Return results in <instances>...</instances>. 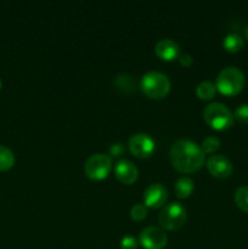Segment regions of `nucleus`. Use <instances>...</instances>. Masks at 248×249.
<instances>
[{"label": "nucleus", "mask_w": 248, "mask_h": 249, "mask_svg": "<svg viewBox=\"0 0 248 249\" xmlns=\"http://www.w3.org/2000/svg\"><path fill=\"white\" fill-rule=\"evenodd\" d=\"M117 89L124 92H131L135 90V80L129 74H119L114 80Z\"/></svg>", "instance_id": "nucleus-17"}, {"label": "nucleus", "mask_w": 248, "mask_h": 249, "mask_svg": "<svg viewBox=\"0 0 248 249\" xmlns=\"http://www.w3.org/2000/svg\"><path fill=\"white\" fill-rule=\"evenodd\" d=\"M168 199V189L160 182H155V184L148 185L147 189L143 194V201L147 207H158L163 206Z\"/></svg>", "instance_id": "nucleus-9"}, {"label": "nucleus", "mask_w": 248, "mask_h": 249, "mask_svg": "<svg viewBox=\"0 0 248 249\" xmlns=\"http://www.w3.org/2000/svg\"><path fill=\"white\" fill-rule=\"evenodd\" d=\"M235 202L238 208L248 213V186H241L235 192Z\"/></svg>", "instance_id": "nucleus-18"}, {"label": "nucleus", "mask_w": 248, "mask_h": 249, "mask_svg": "<svg viewBox=\"0 0 248 249\" xmlns=\"http://www.w3.org/2000/svg\"><path fill=\"white\" fill-rule=\"evenodd\" d=\"M233 118L237 119L240 123L247 124L248 123V104H242L235 109Z\"/></svg>", "instance_id": "nucleus-21"}, {"label": "nucleus", "mask_w": 248, "mask_h": 249, "mask_svg": "<svg viewBox=\"0 0 248 249\" xmlns=\"http://www.w3.org/2000/svg\"><path fill=\"white\" fill-rule=\"evenodd\" d=\"M245 85V74L240 68L229 66L223 68L216 77V89L224 95L233 96L237 95Z\"/></svg>", "instance_id": "nucleus-2"}, {"label": "nucleus", "mask_w": 248, "mask_h": 249, "mask_svg": "<svg viewBox=\"0 0 248 249\" xmlns=\"http://www.w3.org/2000/svg\"><path fill=\"white\" fill-rule=\"evenodd\" d=\"M158 220L167 230H177L181 228L186 220V209L179 202H170L163 207Z\"/></svg>", "instance_id": "nucleus-5"}, {"label": "nucleus", "mask_w": 248, "mask_h": 249, "mask_svg": "<svg viewBox=\"0 0 248 249\" xmlns=\"http://www.w3.org/2000/svg\"><path fill=\"white\" fill-rule=\"evenodd\" d=\"M155 51L157 53L158 57H160L162 60H173V58H177L179 53V45L175 40L169 38L160 39L155 46Z\"/></svg>", "instance_id": "nucleus-12"}, {"label": "nucleus", "mask_w": 248, "mask_h": 249, "mask_svg": "<svg viewBox=\"0 0 248 249\" xmlns=\"http://www.w3.org/2000/svg\"><path fill=\"white\" fill-rule=\"evenodd\" d=\"M246 38H247V40H248V24H247V27H246Z\"/></svg>", "instance_id": "nucleus-25"}, {"label": "nucleus", "mask_w": 248, "mask_h": 249, "mask_svg": "<svg viewBox=\"0 0 248 249\" xmlns=\"http://www.w3.org/2000/svg\"><path fill=\"white\" fill-rule=\"evenodd\" d=\"M168 237L163 229L147 226L140 232V243L146 249H162L167 245Z\"/></svg>", "instance_id": "nucleus-8"}, {"label": "nucleus", "mask_w": 248, "mask_h": 249, "mask_svg": "<svg viewBox=\"0 0 248 249\" xmlns=\"http://www.w3.org/2000/svg\"><path fill=\"white\" fill-rule=\"evenodd\" d=\"M170 162L181 173L198 170L204 163V152L201 146L190 139H179L170 147Z\"/></svg>", "instance_id": "nucleus-1"}, {"label": "nucleus", "mask_w": 248, "mask_h": 249, "mask_svg": "<svg viewBox=\"0 0 248 249\" xmlns=\"http://www.w3.org/2000/svg\"><path fill=\"white\" fill-rule=\"evenodd\" d=\"M138 240L134 236H125L122 238L121 241V248L122 249H136L138 248Z\"/></svg>", "instance_id": "nucleus-22"}, {"label": "nucleus", "mask_w": 248, "mask_h": 249, "mask_svg": "<svg viewBox=\"0 0 248 249\" xmlns=\"http://www.w3.org/2000/svg\"><path fill=\"white\" fill-rule=\"evenodd\" d=\"M177 58H179L180 63H181L182 66H185V67H189V66H191L192 62H194V58H192V56L189 55V53H180V55L177 56Z\"/></svg>", "instance_id": "nucleus-24"}, {"label": "nucleus", "mask_w": 248, "mask_h": 249, "mask_svg": "<svg viewBox=\"0 0 248 249\" xmlns=\"http://www.w3.org/2000/svg\"><path fill=\"white\" fill-rule=\"evenodd\" d=\"M114 173L118 180L124 184H133L139 175L136 165L129 160H119L114 165Z\"/></svg>", "instance_id": "nucleus-11"}, {"label": "nucleus", "mask_w": 248, "mask_h": 249, "mask_svg": "<svg viewBox=\"0 0 248 249\" xmlns=\"http://www.w3.org/2000/svg\"><path fill=\"white\" fill-rule=\"evenodd\" d=\"M15 163V155L9 147L0 145V172L10 169Z\"/></svg>", "instance_id": "nucleus-16"}, {"label": "nucleus", "mask_w": 248, "mask_h": 249, "mask_svg": "<svg viewBox=\"0 0 248 249\" xmlns=\"http://www.w3.org/2000/svg\"><path fill=\"white\" fill-rule=\"evenodd\" d=\"M207 167L212 175L215 178H228L232 173V163L226 156L213 155L207 160Z\"/></svg>", "instance_id": "nucleus-10"}, {"label": "nucleus", "mask_w": 248, "mask_h": 249, "mask_svg": "<svg viewBox=\"0 0 248 249\" xmlns=\"http://www.w3.org/2000/svg\"><path fill=\"white\" fill-rule=\"evenodd\" d=\"M155 140L148 134L136 133L129 139V150L136 157H148L155 151Z\"/></svg>", "instance_id": "nucleus-7"}, {"label": "nucleus", "mask_w": 248, "mask_h": 249, "mask_svg": "<svg viewBox=\"0 0 248 249\" xmlns=\"http://www.w3.org/2000/svg\"><path fill=\"white\" fill-rule=\"evenodd\" d=\"M141 89L148 97L160 99L169 92L170 80L165 73L150 71L141 78Z\"/></svg>", "instance_id": "nucleus-3"}, {"label": "nucleus", "mask_w": 248, "mask_h": 249, "mask_svg": "<svg viewBox=\"0 0 248 249\" xmlns=\"http://www.w3.org/2000/svg\"><path fill=\"white\" fill-rule=\"evenodd\" d=\"M175 195L180 198H186L194 191V181L189 177H181L177 180L174 185Z\"/></svg>", "instance_id": "nucleus-13"}, {"label": "nucleus", "mask_w": 248, "mask_h": 249, "mask_svg": "<svg viewBox=\"0 0 248 249\" xmlns=\"http://www.w3.org/2000/svg\"><path fill=\"white\" fill-rule=\"evenodd\" d=\"M204 121L216 130H224L232 125L233 114L226 105L221 102H211L203 111Z\"/></svg>", "instance_id": "nucleus-4"}, {"label": "nucleus", "mask_w": 248, "mask_h": 249, "mask_svg": "<svg viewBox=\"0 0 248 249\" xmlns=\"http://www.w3.org/2000/svg\"><path fill=\"white\" fill-rule=\"evenodd\" d=\"M130 215L134 220H142L147 215V206L145 203H136L131 207Z\"/></svg>", "instance_id": "nucleus-20"}, {"label": "nucleus", "mask_w": 248, "mask_h": 249, "mask_svg": "<svg viewBox=\"0 0 248 249\" xmlns=\"http://www.w3.org/2000/svg\"><path fill=\"white\" fill-rule=\"evenodd\" d=\"M123 152H124V145L121 142L112 143L111 147H109V153H111L112 156H114V157L122 155Z\"/></svg>", "instance_id": "nucleus-23"}, {"label": "nucleus", "mask_w": 248, "mask_h": 249, "mask_svg": "<svg viewBox=\"0 0 248 249\" xmlns=\"http://www.w3.org/2000/svg\"><path fill=\"white\" fill-rule=\"evenodd\" d=\"M216 87L214 83L209 82V80H203V82L199 83L196 87V94L197 96L201 97V99L209 100L215 95Z\"/></svg>", "instance_id": "nucleus-15"}, {"label": "nucleus", "mask_w": 248, "mask_h": 249, "mask_svg": "<svg viewBox=\"0 0 248 249\" xmlns=\"http://www.w3.org/2000/svg\"><path fill=\"white\" fill-rule=\"evenodd\" d=\"M220 147V140L215 135H209L202 141L201 148L204 153H212Z\"/></svg>", "instance_id": "nucleus-19"}, {"label": "nucleus", "mask_w": 248, "mask_h": 249, "mask_svg": "<svg viewBox=\"0 0 248 249\" xmlns=\"http://www.w3.org/2000/svg\"><path fill=\"white\" fill-rule=\"evenodd\" d=\"M243 38L237 33H229L226 34L223 40V46L230 53H237L243 48Z\"/></svg>", "instance_id": "nucleus-14"}, {"label": "nucleus", "mask_w": 248, "mask_h": 249, "mask_svg": "<svg viewBox=\"0 0 248 249\" xmlns=\"http://www.w3.org/2000/svg\"><path fill=\"white\" fill-rule=\"evenodd\" d=\"M112 169V158L105 153H94L84 163V172L90 179L101 180Z\"/></svg>", "instance_id": "nucleus-6"}, {"label": "nucleus", "mask_w": 248, "mask_h": 249, "mask_svg": "<svg viewBox=\"0 0 248 249\" xmlns=\"http://www.w3.org/2000/svg\"><path fill=\"white\" fill-rule=\"evenodd\" d=\"M0 88H1V79H0Z\"/></svg>", "instance_id": "nucleus-26"}]
</instances>
